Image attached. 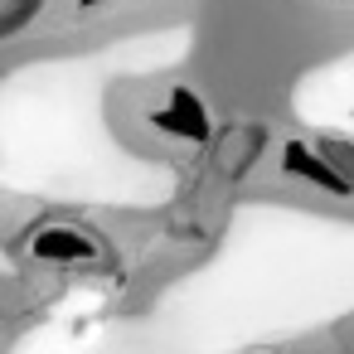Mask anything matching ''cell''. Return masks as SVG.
<instances>
[{"label":"cell","instance_id":"2","mask_svg":"<svg viewBox=\"0 0 354 354\" xmlns=\"http://www.w3.org/2000/svg\"><path fill=\"white\" fill-rule=\"evenodd\" d=\"M151 122H156L160 131L180 136V141H209V112H204V102H199L189 88H170L165 107H156Z\"/></svg>","mask_w":354,"mask_h":354},{"label":"cell","instance_id":"1","mask_svg":"<svg viewBox=\"0 0 354 354\" xmlns=\"http://www.w3.org/2000/svg\"><path fill=\"white\" fill-rule=\"evenodd\" d=\"M281 170L306 180V185H315V189H330V194H349L354 189V175H344L325 151H315L306 141H286L281 146Z\"/></svg>","mask_w":354,"mask_h":354},{"label":"cell","instance_id":"3","mask_svg":"<svg viewBox=\"0 0 354 354\" xmlns=\"http://www.w3.org/2000/svg\"><path fill=\"white\" fill-rule=\"evenodd\" d=\"M30 252H35L39 262H54V267H78V262H88V257L97 252V243H93V233H83V228H73V223H54V228L35 233Z\"/></svg>","mask_w":354,"mask_h":354}]
</instances>
